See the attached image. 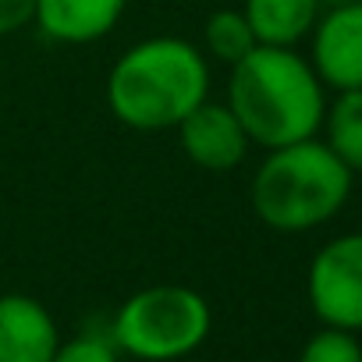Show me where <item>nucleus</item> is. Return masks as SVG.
<instances>
[{
	"label": "nucleus",
	"instance_id": "nucleus-12",
	"mask_svg": "<svg viewBox=\"0 0 362 362\" xmlns=\"http://www.w3.org/2000/svg\"><path fill=\"white\" fill-rule=\"evenodd\" d=\"M203 47H206V54H210L214 61L235 68V64H238L245 54H252L259 43H256L252 25L245 22L242 8H238V11H235V8H221V11H214V15L206 18V25H203Z\"/></svg>",
	"mask_w": 362,
	"mask_h": 362
},
{
	"label": "nucleus",
	"instance_id": "nucleus-10",
	"mask_svg": "<svg viewBox=\"0 0 362 362\" xmlns=\"http://www.w3.org/2000/svg\"><path fill=\"white\" fill-rule=\"evenodd\" d=\"M323 0H242V15L259 47H298L309 40Z\"/></svg>",
	"mask_w": 362,
	"mask_h": 362
},
{
	"label": "nucleus",
	"instance_id": "nucleus-9",
	"mask_svg": "<svg viewBox=\"0 0 362 362\" xmlns=\"http://www.w3.org/2000/svg\"><path fill=\"white\" fill-rule=\"evenodd\" d=\"M124 4L128 0H36V25L54 43L86 47L121 22Z\"/></svg>",
	"mask_w": 362,
	"mask_h": 362
},
{
	"label": "nucleus",
	"instance_id": "nucleus-1",
	"mask_svg": "<svg viewBox=\"0 0 362 362\" xmlns=\"http://www.w3.org/2000/svg\"><path fill=\"white\" fill-rule=\"evenodd\" d=\"M228 107L252 146L281 149L316 139L327 110L323 82L291 47H256L228 78Z\"/></svg>",
	"mask_w": 362,
	"mask_h": 362
},
{
	"label": "nucleus",
	"instance_id": "nucleus-13",
	"mask_svg": "<svg viewBox=\"0 0 362 362\" xmlns=\"http://www.w3.org/2000/svg\"><path fill=\"white\" fill-rule=\"evenodd\" d=\"M298 362H362V344L348 330L323 327L302 344Z\"/></svg>",
	"mask_w": 362,
	"mask_h": 362
},
{
	"label": "nucleus",
	"instance_id": "nucleus-8",
	"mask_svg": "<svg viewBox=\"0 0 362 362\" xmlns=\"http://www.w3.org/2000/svg\"><path fill=\"white\" fill-rule=\"evenodd\" d=\"M57 344V320L40 298L0 295V362H50Z\"/></svg>",
	"mask_w": 362,
	"mask_h": 362
},
{
	"label": "nucleus",
	"instance_id": "nucleus-2",
	"mask_svg": "<svg viewBox=\"0 0 362 362\" xmlns=\"http://www.w3.org/2000/svg\"><path fill=\"white\" fill-rule=\"evenodd\" d=\"M210 100V64L181 36H153L128 47L107 75L110 114L135 132L177 128Z\"/></svg>",
	"mask_w": 362,
	"mask_h": 362
},
{
	"label": "nucleus",
	"instance_id": "nucleus-4",
	"mask_svg": "<svg viewBox=\"0 0 362 362\" xmlns=\"http://www.w3.org/2000/svg\"><path fill=\"white\" fill-rule=\"evenodd\" d=\"M210 337V302L189 284H149L121 302L110 341L139 362H177Z\"/></svg>",
	"mask_w": 362,
	"mask_h": 362
},
{
	"label": "nucleus",
	"instance_id": "nucleus-7",
	"mask_svg": "<svg viewBox=\"0 0 362 362\" xmlns=\"http://www.w3.org/2000/svg\"><path fill=\"white\" fill-rule=\"evenodd\" d=\"M174 132H177V142L185 149V156L196 167L214 170V174L235 170L252 146L242 121L231 114V107L214 103V100H203Z\"/></svg>",
	"mask_w": 362,
	"mask_h": 362
},
{
	"label": "nucleus",
	"instance_id": "nucleus-5",
	"mask_svg": "<svg viewBox=\"0 0 362 362\" xmlns=\"http://www.w3.org/2000/svg\"><path fill=\"white\" fill-rule=\"evenodd\" d=\"M305 295L323 327L362 330V231H348L320 245L305 274Z\"/></svg>",
	"mask_w": 362,
	"mask_h": 362
},
{
	"label": "nucleus",
	"instance_id": "nucleus-14",
	"mask_svg": "<svg viewBox=\"0 0 362 362\" xmlns=\"http://www.w3.org/2000/svg\"><path fill=\"white\" fill-rule=\"evenodd\" d=\"M50 362H121V351L110 341V330H82L61 341Z\"/></svg>",
	"mask_w": 362,
	"mask_h": 362
},
{
	"label": "nucleus",
	"instance_id": "nucleus-15",
	"mask_svg": "<svg viewBox=\"0 0 362 362\" xmlns=\"http://www.w3.org/2000/svg\"><path fill=\"white\" fill-rule=\"evenodd\" d=\"M36 25V0H0V36H15Z\"/></svg>",
	"mask_w": 362,
	"mask_h": 362
},
{
	"label": "nucleus",
	"instance_id": "nucleus-6",
	"mask_svg": "<svg viewBox=\"0 0 362 362\" xmlns=\"http://www.w3.org/2000/svg\"><path fill=\"white\" fill-rule=\"evenodd\" d=\"M309 40V64L323 89H362V0H344L320 15Z\"/></svg>",
	"mask_w": 362,
	"mask_h": 362
},
{
	"label": "nucleus",
	"instance_id": "nucleus-3",
	"mask_svg": "<svg viewBox=\"0 0 362 362\" xmlns=\"http://www.w3.org/2000/svg\"><path fill=\"white\" fill-rule=\"evenodd\" d=\"M351 177L355 174L327 149L323 139H305L267 149V160L252 174L249 199L267 228L281 235H302L344 210Z\"/></svg>",
	"mask_w": 362,
	"mask_h": 362
},
{
	"label": "nucleus",
	"instance_id": "nucleus-11",
	"mask_svg": "<svg viewBox=\"0 0 362 362\" xmlns=\"http://www.w3.org/2000/svg\"><path fill=\"white\" fill-rule=\"evenodd\" d=\"M323 142L327 149L355 174L362 170V89L334 93L323 110Z\"/></svg>",
	"mask_w": 362,
	"mask_h": 362
}]
</instances>
